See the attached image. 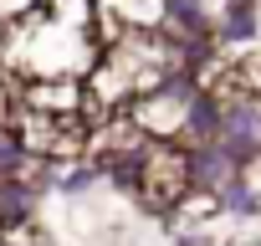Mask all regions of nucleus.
I'll use <instances>...</instances> for the list:
<instances>
[{"instance_id":"2","label":"nucleus","mask_w":261,"mask_h":246,"mask_svg":"<svg viewBox=\"0 0 261 246\" xmlns=\"http://www.w3.org/2000/svg\"><path fill=\"white\" fill-rule=\"evenodd\" d=\"M128 190L154 215H169L190 190H195V154L185 144H144V154L128 164Z\"/></svg>"},{"instance_id":"5","label":"nucleus","mask_w":261,"mask_h":246,"mask_svg":"<svg viewBox=\"0 0 261 246\" xmlns=\"http://www.w3.org/2000/svg\"><path fill=\"white\" fill-rule=\"evenodd\" d=\"M0 36H6V26H0Z\"/></svg>"},{"instance_id":"1","label":"nucleus","mask_w":261,"mask_h":246,"mask_svg":"<svg viewBox=\"0 0 261 246\" xmlns=\"http://www.w3.org/2000/svg\"><path fill=\"white\" fill-rule=\"evenodd\" d=\"M97 31L92 26H77V21H62L51 16L46 6L21 21V26H6L0 36V77L11 82H41V77H87L92 62H97Z\"/></svg>"},{"instance_id":"3","label":"nucleus","mask_w":261,"mask_h":246,"mask_svg":"<svg viewBox=\"0 0 261 246\" xmlns=\"http://www.w3.org/2000/svg\"><path fill=\"white\" fill-rule=\"evenodd\" d=\"M41 6H46V0H0V26H21V21H31Z\"/></svg>"},{"instance_id":"4","label":"nucleus","mask_w":261,"mask_h":246,"mask_svg":"<svg viewBox=\"0 0 261 246\" xmlns=\"http://www.w3.org/2000/svg\"><path fill=\"white\" fill-rule=\"evenodd\" d=\"M11 118H16V87L11 77H0V129H11Z\"/></svg>"}]
</instances>
